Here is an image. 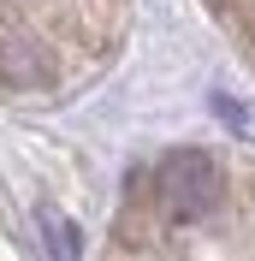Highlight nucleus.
<instances>
[{"label":"nucleus","instance_id":"obj_2","mask_svg":"<svg viewBox=\"0 0 255 261\" xmlns=\"http://www.w3.org/2000/svg\"><path fill=\"white\" fill-rule=\"evenodd\" d=\"M36 220H42V238H48V255H54V261H83V231H78V220H65L60 208H42Z\"/></svg>","mask_w":255,"mask_h":261},{"label":"nucleus","instance_id":"obj_1","mask_svg":"<svg viewBox=\"0 0 255 261\" xmlns=\"http://www.w3.org/2000/svg\"><path fill=\"white\" fill-rule=\"evenodd\" d=\"M220 190H225V178L214 166V154H202V148H172L155 166V196L166 208V220H178V226L208 220L220 208Z\"/></svg>","mask_w":255,"mask_h":261}]
</instances>
